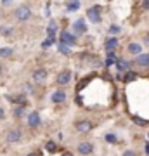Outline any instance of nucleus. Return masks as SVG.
I'll return each mask as SVG.
<instances>
[{
    "instance_id": "nucleus-1",
    "label": "nucleus",
    "mask_w": 149,
    "mask_h": 156,
    "mask_svg": "<svg viewBox=\"0 0 149 156\" xmlns=\"http://www.w3.org/2000/svg\"><path fill=\"white\" fill-rule=\"evenodd\" d=\"M87 17H88V21H92V23H101V7L99 5L90 7L87 11Z\"/></svg>"
},
{
    "instance_id": "nucleus-2",
    "label": "nucleus",
    "mask_w": 149,
    "mask_h": 156,
    "mask_svg": "<svg viewBox=\"0 0 149 156\" xmlns=\"http://www.w3.org/2000/svg\"><path fill=\"white\" fill-rule=\"evenodd\" d=\"M75 128H76L80 134H87L88 130L92 128V123L88 122V120H80V122L75 123Z\"/></svg>"
},
{
    "instance_id": "nucleus-3",
    "label": "nucleus",
    "mask_w": 149,
    "mask_h": 156,
    "mask_svg": "<svg viewBox=\"0 0 149 156\" xmlns=\"http://www.w3.org/2000/svg\"><path fill=\"white\" fill-rule=\"evenodd\" d=\"M16 17L19 21H28V19L31 17V11H30L28 7H19L16 11Z\"/></svg>"
},
{
    "instance_id": "nucleus-4",
    "label": "nucleus",
    "mask_w": 149,
    "mask_h": 156,
    "mask_svg": "<svg viewBox=\"0 0 149 156\" xmlns=\"http://www.w3.org/2000/svg\"><path fill=\"white\" fill-rule=\"evenodd\" d=\"M21 134H23V132L19 130V128H14V130H11V132L5 135V140H7V142H11V144H12V142H17V140L21 139Z\"/></svg>"
},
{
    "instance_id": "nucleus-5",
    "label": "nucleus",
    "mask_w": 149,
    "mask_h": 156,
    "mask_svg": "<svg viewBox=\"0 0 149 156\" xmlns=\"http://www.w3.org/2000/svg\"><path fill=\"white\" fill-rule=\"evenodd\" d=\"M69 80H71V71H69V69H64L62 73L57 75V83H59V85L69 83Z\"/></svg>"
},
{
    "instance_id": "nucleus-6",
    "label": "nucleus",
    "mask_w": 149,
    "mask_h": 156,
    "mask_svg": "<svg viewBox=\"0 0 149 156\" xmlns=\"http://www.w3.org/2000/svg\"><path fill=\"white\" fill-rule=\"evenodd\" d=\"M28 125H30L31 128H37L40 125V115L37 111H33V113L28 115Z\"/></svg>"
},
{
    "instance_id": "nucleus-7",
    "label": "nucleus",
    "mask_w": 149,
    "mask_h": 156,
    "mask_svg": "<svg viewBox=\"0 0 149 156\" xmlns=\"http://www.w3.org/2000/svg\"><path fill=\"white\" fill-rule=\"evenodd\" d=\"M61 42L66 45H73L75 42H76V37L75 35H71L69 31H62L61 33Z\"/></svg>"
},
{
    "instance_id": "nucleus-8",
    "label": "nucleus",
    "mask_w": 149,
    "mask_h": 156,
    "mask_svg": "<svg viewBox=\"0 0 149 156\" xmlns=\"http://www.w3.org/2000/svg\"><path fill=\"white\" fill-rule=\"evenodd\" d=\"M92 151H94V146L90 144V142H82V144L78 146V153H80V154H83V156L90 154Z\"/></svg>"
},
{
    "instance_id": "nucleus-9",
    "label": "nucleus",
    "mask_w": 149,
    "mask_h": 156,
    "mask_svg": "<svg viewBox=\"0 0 149 156\" xmlns=\"http://www.w3.org/2000/svg\"><path fill=\"white\" fill-rule=\"evenodd\" d=\"M73 31L75 33H85L87 31V24H85V21L83 19H78V21H75V24H73Z\"/></svg>"
},
{
    "instance_id": "nucleus-10",
    "label": "nucleus",
    "mask_w": 149,
    "mask_h": 156,
    "mask_svg": "<svg viewBox=\"0 0 149 156\" xmlns=\"http://www.w3.org/2000/svg\"><path fill=\"white\" fill-rule=\"evenodd\" d=\"M52 101H54L55 104L64 102V101H66V92H64V90H55L54 94H52Z\"/></svg>"
},
{
    "instance_id": "nucleus-11",
    "label": "nucleus",
    "mask_w": 149,
    "mask_h": 156,
    "mask_svg": "<svg viewBox=\"0 0 149 156\" xmlns=\"http://www.w3.org/2000/svg\"><path fill=\"white\" fill-rule=\"evenodd\" d=\"M104 47H106V50H108V52L115 50L116 47H118V38H116V37H111V38H108V40H106V44H104Z\"/></svg>"
},
{
    "instance_id": "nucleus-12",
    "label": "nucleus",
    "mask_w": 149,
    "mask_h": 156,
    "mask_svg": "<svg viewBox=\"0 0 149 156\" xmlns=\"http://www.w3.org/2000/svg\"><path fill=\"white\" fill-rule=\"evenodd\" d=\"M47 69H37V71H33V80L35 82H44L45 78H47Z\"/></svg>"
},
{
    "instance_id": "nucleus-13",
    "label": "nucleus",
    "mask_w": 149,
    "mask_h": 156,
    "mask_svg": "<svg viewBox=\"0 0 149 156\" xmlns=\"http://www.w3.org/2000/svg\"><path fill=\"white\" fill-rule=\"evenodd\" d=\"M135 64L147 68V66H149V54H140V56H137V59H135Z\"/></svg>"
},
{
    "instance_id": "nucleus-14",
    "label": "nucleus",
    "mask_w": 149,
    "mask_h": 156,
    "mask_svg": "<svg viewBox=\"0 0 149 156\" xmlns=\"http://www.w3.org/2000/svg\"><path fill=\"white\" fill-rule=\"evenodd\" d=\"M140 50H142V47H140L139 44H130L128 45V52L133 54V56H140Z\"/></svg>"
},
{
    "instance_id": "nucleus-15",
    "label": "nucleus",
    "mask_w": 149,
    "mask_h": 156,
    "mask_svg": "<svg viewBox=\"0 0 149 156\" xmlns=\"http://www.w3.org/2000/svg\"><path fill=\"white\" fill-rule=\"evenodd\" d=\"M80 9V2L78 0H71L69 4H68V11L69 12H75V11H78Z\"/></svg>"
},
{
    "instance_id": "nucleus-16",
    "label": "nucleus",
    "mask_w": 149,
    "mask_h": 156,
    "mask_svg": "<svg viewBox=\"0 0 149 156\" xmlns=\"http://www.w3.org/2000/svg\"><path fill=\"white\" fill-rule=\"evenodd\" d=\"M11 56H12L11 47H2V49H0V57H11Z\"/></svg>"
},
{
    "instance_id": "nucleus-17",
    "label": "nucleus",
    "mask_w": 149,
    "mask_h": 156,
    "mask_svg": "<svg viewBox=\"0 0 149 156\" xmlns=\"http://www.w3.org/2000/svg\"><path fill=\"white\" fill-rule=\"evenodd\" d=\"M45 149L49 151V153H55V151H57V144L52 142V140H49V142L45 144Z\"/></svg>"
},
{
    "instance_id": "nucleus-18",
    "label": "nucleus",
    "mask_w": 149,
    "mask_h": 156,
    "mask_svg": "<svg viewBox=\"0 0 149 156\" xmlns=\"http://www.w3.org/2000/svg\"><path fill=\"white\" fill-rule=\"evenodd\" d=\"M59 50H61V54H64V56H69L71 54V50H69V47H68L66 44H59Z\"/></svg>"
},
{
    "instance_id": "nucleus-19",
    "label": "nucleus",
    "mask_w": 149,
    "mask_h": 156,
    "mask_svg": "<svg viewBox=\"0 0 149 156\" xmlns=\"http://www.w3.org/2000/svg\"><path fill=\"white\" fill-rule=\"evenodd\" d=\"M24 115V106H16L14 109V118H21Z\"/></svg>"
},
{
    "instance_id": "nucleus-20",
    "label": "nucleus",
    "mask_w": 149,
    "mask_h": 156,
    "mask_svg": "<svg viewBox=\"0 0 149 156\" xmlns=\"http://www.w3.org/2000/svg\"><path fill=\"white\" fill-rule=\"evenodd\" d=\"M130 64H132V62H128V61H116V68H118V69H127Z\"/></svg>"
},
{
    "instance_id": "nucleus-21",
    "label": "nucleus",
    "mask_w": 149,
    "mask_h": 156,
    "mask_svg": "<svg viewBox=\"0 0 149 156\" xmlns=\"http://www.w3.org/2000/svg\"><path fill=\"white\" fill-rule=\"evenodd\" d=\"M135 78H137V73L128 71L127 75H125V82H132V80H135Z\"/></svg>"
},
{
    "instance_id": "nucleus-22",
    "label": "nucleus",
    "mask_w": 149,
    "mask_h": 156,
    "mask_svg": "<svg viewBox=\"0 0 149 156\" xmlns=\"http://www.w3.org/2000/svg\"><path fill=\"white\" fill-rule=\"evenodd\" d=\"M52 42H54V40H44V42H42V47H44V49H49L50 45H52Z\"/></svg>"
},
{
    "instance_id": "nucleus-23",
    "label": "nucleus",
    "mask_w": 149,
    "mask_h": 156,
    "mask_svg": "<svg viewBox=\"0 0 149 156\" xmlns=\"http://www.w3.org/2000/svg\"><path fill=\"white\" fill-rule=\"evenodd\" d=\"M106 140H108V142H116V135L108 134V135H106Z\"/></svg>"
},
{
    "instance_id": "nucleus-24",
    "label": "nucleus",
    "mask_w": 149,
    "mask_h": 156,
    "mask_svg": "<svg viewBox=\"0 0 149 156\" xmlns=\"http://www.w3.org/2000/svg\"><path fill=\"white\" fill-rule=\"evenodd\" d=\"M109 31H111L113 35H115V33H120V26H115V24H113V26L109 28Z\"/></svg>"
},
{
    "instance_id": "nucleus-25",
    "label": "nucleus",
    "mask_w": 149,
    "mask_h": 156,
    "mask_svg": "<svg viewBox=\"0 0 149 156\" xmlns=\"http://www.w3.org/2000/svg\"><path fill=\"white\" fill-rule=\"evenodd\" d=\"M133 120H135V123H137V125H146V123H147L146 120H142V118H137V116L133 118Z\"/></svg>"
},
{
    "instance_id": "nucleus-26",
    "label": "nucleus",
    "mask_w": 149,
    "mask_h": 156,
    "mask_svg": "<svg viewBox=\"0 0 149 156\" xmlns=\"http://www.w3.org/2000/svg\"><path fill=\"white\" fill-rule=\"evenodd\" d=\"M123 156H137V153H135V151H130V149H127L125 153H123Z\"/></svg>"
},
{
    "instance_id": "nucleus-27",
    "label": "nucleus",
    "mask_w": 149,
    "mask_h": 156,
    "mask_svg": "<svg viewBox=\"0 0 149 156\" xmlns=\"http://www.w3.org/2000/svg\"><path fill=\"white\" fill-rule=\"evenodd\" d=\"M144 44H146V45H149V33H146V35H144Z\"/></svg>"
},
{
    "instance_id": "nucleus-28",
    "label": "nucleus",
    "mask_w": 149,
    "mask_h": 156,
    "mask_svg": "<svg viewBox=\"0 0 149 156\" xmlns=\"http://www.w3.org/2000/svg\"><path fill=\"white\" fill-rule=\"evenodd\" d=\"M142 7H144V9H149V0H144V2H142Z\"/></svg>"
},
{
    "instance_id": "nucleus-29",
    "label": "nucleus",
    "mask_w": 149,
    "mask_h": 156,
    "mask_svg": "<svg viewBox=\"0 0 149 156\" xmlns=\"http://www.w3.org/2000/svg\"><path fill=\"white\" fill-rule=\"evenodd\" d=\"M113 62H115V59H108V61H106V66H111Z\"/></svg>"
},
{
    "instance_id": "nucleus-30",
    "label": "nucleus",
    "mask_w": 149,
    "mask_h": 156,
    "mask_svg": "<svg viewBox=\"0 0 149 156\" xmlns=\"http://www.w3.org/2000/svg\"><path fill=\"white\" fill-rule=\"evenodd\" d=\"M4 115H5V111H4V108H0V120L4 118Z\"/></svg>"
},
{
    "instance_id": "nucleus-31",
    "label": "nucleus",
    "mask_w": 149,
    "mask_h": 156,
    "mask_svg": "<svg viewBox=\"0 0 149 156\" xmlns=\"http://www.w3.org/2000/svg\"><path fill=\"white\" fill-rule=\"evenodd\" d=\"M61 156H73V154H71V153H68V151H66V153H62Z\"/></svg>"
},
{
    "instance_id": "nucleus-32",
    "label": "nucleus",
    "mask_w": 149,
    "mask_h": 156,
    "mask_svg": "<svg viewBox=\"0 0 149 156\" xmlns=\"http://www.w3.org/2000/svg\"><path fill=\"white\" fill-rule=\"evenodd\" d=\"M146 153H147V156H149V142L146 144Z\"/></svg>"
},
{
    "instance_id": "nucleus-33",
    "label": "nucleus",
    "mask_w": 149,
    "mask_h": 156,
    "mask_svg": "<svg viewBox=\"0 0 149 156\" xmlns=\"http://www.w3.org/2000/svg\"><path fill=\"white\" fill-rule=\"evenodd\" d=\"M26 156H38L37 153H30V154H26Z\"/></svg>"
},
{
    "instance_id": "nucleus-34",
    "label": "nucleus",
    "mask_w": 149,
    "mask_h": 156,
    "mask_svg": "<svg viewBox=\"0 0 149 156\" xmlns=\"http://www.w3.org/2000/svg\"><path fill=\"white\" fill-rule=\"evenodd\" d=\"M0 73H2V66H0Z\"/></svg>"
}]
</instances>
